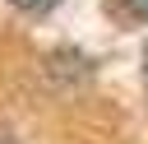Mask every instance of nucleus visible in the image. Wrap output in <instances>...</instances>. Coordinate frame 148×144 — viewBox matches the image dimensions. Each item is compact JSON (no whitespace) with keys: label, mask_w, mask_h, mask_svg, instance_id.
<instances>
[{"label":"nucleus","mask_w":148,"mask_h":144,"mask_svg":"<svg viewBox=\"0 0 148 144\" xmlns=\"http://www.w3.org/2000/svg\"><path fill=\"white\" fill-rule=\"evenodd\" d=\"M9 5H18V9H28V14H42V9H56L60 0H9Z\"/></svg>","instance_id":"1"},{"label":"nucleus","mask_w":148,"mask_h":144,"mask_svg":"<svg viewBox=\"0 0 148 144\" xmlns=\"http://www.w3.org/2000/svg\"><path fill=\"white\" fill-rule=\"evenodd\" d=\"M125 14H134V19L148 23V0H125Z\"/></svg>","instance_id":"2"},{"label":"nucleus","mask_w":148,"mask_h":144,"mask_svg":"<svg viewBox=\"0 0 148 144\" xmlns=\"http://www.w3.org/2000/svg\"><path fill=\"white\" fill-rule=\"evenodd\" d=\"M143 84H148V46H143Z\"/></svg>","instance_id":"3"}]
</instances>
